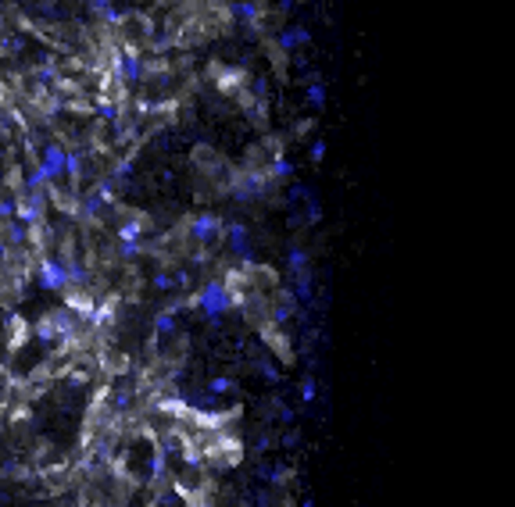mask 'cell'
Here are the masks:
<instances>
[{
	"instance_id": "cell-23",
	"label": "cell",
	"mask_w": 515,
	"mask_h": 507,
	"mask_svg": "<svg viewBox=\"0 0 515 507\" xmlns=\"http://www.w3.org/2000/svg\"><path fill=\"white\" fill-rule=\"evenodd\" d=\"M208 390L215 396H225V393H236V383H233L230 375H218V379H212V383H208Z\"/></svg>"
},
{
	"instance_id": "cell-4",
	"label": "cell",
	"mask_w": 515,
	"mask_h": 507,
	"mask_svg": "<svg viewBox=\"0 0 515 507\" xmlns=\"http://www.w3.org/2000/svg\"><path fill=\"white\" fill-rule=\"evenodd\" d=\"M222 232H225V222L218 218V215H197V218H190V240L197 243V247H218L222 243Z\"/></svg>"
},
{
	"instance_id": "cell-14",
	"label": "cell",
	"mask_w": 515,
	"mask_h": 507,
	"mask_svg": "<svg viewBox=\"0 0 515 507\" xmlns=\"http://www.w3.org/2000/svg\"><path fill=\"white\" fill-rule=\"evenodd\" d=\"M104 200H100V193H97V189H90V193H82L79 197V218H86V222H93V218H100V215H104Z\"/></svg>"
},
{
	"instance_id": "cell-17",
	"label": "cell",
	"mask_w": 515,
	"mask_h": 507,
	"mask_svg": "<svg viewBox=\"0 0 515 507\" xmlns=\"http://www.w3.org/2000/svg\"><path fill=\"white\" fill-rule=\"evenodd\" d=\"M308 265H312V254H308L304 247H290V254H286V268H290V276H304Z\"/></svg>"
},
{
	"instance_id": "cell-3",
	"label": "cell",
	"mask_w": 515,
	"mask_h": 507,
	"mask_svg": "<svg viewBox=\"0 0 515 507\" xmlns=\"http://www.w3.org/2000/svg\"><path fill=\"white\" fill-rule=\"evenodd\" d=\"M44 218H47L44 193H29V189H22V193L15 197V222H22L26 229H36V225H44Z\"/></svg>"
},
{
	"instance_id": "cell-5",
	"label": "cell",
	"mask_w": 515,
	"mask_h": 507,
	"mask_svg": "<svg viewBox=\"0 0 515 507\" xmlns=\"http://www.w3.org/2000/svg\"><path fill=\"white\" fill-rule=\"evenodd\" d=\"M36 276H39V286H44V289H57V293H65V289H68L65 261L54 258V254H44V258L36 261Z\"/></svg>"
},
{
	"instance_id": "cell-11",
	"label": "cell",
	"mask_w": 515,
	"mask_h": 507,
	"mask_svg": "<svg viewBox=\"0 0 515 507\" xmlns=\"http://www.w3.org/2000/svg\"><path fill=\"white\" fill-rule=\"evenodd\" d=\"M147 229H151V218L147 215H129L126 222L115 229V236H118V243H140V236Z\"/></svg>"
},
{
	"instance_id": "cell-21",
	"label": "cell",
	"mask_w": 515,
	"mask_h": 507,
	"mask_svg": "<svg viewBox=\"0 0 515 507\" xmlns=\"http://www.w3.org/2000/svg\"><path fill=\"white\" fill-rule=\"evenodd\" d=\"M308 104H312L315 111H322V108H326V82H322L319 75H315L312 82H308Z\"/></svg>"
},
{
	"instance_id": "cell-10",
	"label": "cell",
	"mask_w": 515,
	"mask_h": 507,
	"mask_svg": "<svg viewBox=\"0 0 515 507\" xmlns=\"http://www.w3.org/2000/svg\"><path fill=\"white\" fill-rule=\"evenodd\" d=\"M222 240L230 243L240 258L251 261V229H247L243 222H225V232H222Z\"/></svg>"
},
{
	"instance_id": "cell-13",
	"label": "cell",
	"mask_w": 515,
	"mask_h": 507,
	"mask_svg": "<svg viewBox=\"0 0 515 507\" xmlns=\"http://www.w3.org/2000/svg\"><path fill=\"white\" fill-rule=\"evenodd\" d=\"M176 318H179V304L161 307V311L154 314V340H165V336H172V332H176Z\"/></svg>"
},
{
	"instance_id": "cell-19",
	"label": "cell",
	"mask_w": 515,
	"mask_h": 507,
	"mask_svg": "<svg viewBox=\"0 0 515 507\" xmlns=\"http://www.w3.org/2000/svg\"><path fill=\"white\" fill-rule=\"evenodd\" d=\"M65 175L72 179V189L82 186V154L79 151H65Z\"/></svg>"
},
{
	"instance_id": "cell-16",
	"label": "cell",
	"mask_w": 515,
	"mask_h": 507,
	"mask_svg": "<svg viewBox=\"0 0 515 507\" xmlns=\"http://www.w3.org/2000/svg\"><path fill=\"white\" fill-rule=\"evenodd\" d=\"M294 307H297L294 293H290V289H283V293H279V304L272 307V322H276V325L290 322V318H294Z\"/></svg>"
},
{
	"instance_id": "cell-18",
	"label": "cell",
	"mask_w": 515,
	"mask_h": 507,
	"mask_svg": "<svg viewBox=\"0 0 515 507\" xmlns=\"http://www.w3.org/2000/svg\"><path fill=\"white\" fill-rule=\"evenodd\" d=\"M90 8H93V15L100 18V22H108V26H118L122 22V11L111 4V0H90Z\"/></svg>"
},
{
	"instance_id": "cell-27",
	"label": "cell",
	"mask_w": 515,
	"mask_h": 507,
	"mask_svg": "<svg viewBox=\"0 0 515 507\" xmlns=\"http://www.w3.org/2000/svg\"><path fill=\"white\" fill-rule=\"evenodd\" d=\"M129 404H133V393H129V390H118V393H111V408H115V411H126Z\"/></svg>"
},
{
	"instance_id": "cell-22",
	"label": "cell",
	"mask_w": 515,
	"mask_h": 507,
	"mask_svg": "<svg viewBox=\"0 0 515 507\" xmlns=\"http://www.w3.org/2000/svg\"><path fill=\"white\" fill-rule=\"evenodd\" d=\"M265 175H269V179H286V175H294V164L286 161L283 154H276V157H272V164L265 168Z\"/></svg>"
},
{
	"instance_id": "cell-30",
	"label": "cell",
	"mask_w": 515,
	"mask_h": 507,
	"mask_svg": "<svg viewBox=\"0 0 515 507\" xmlns=\"http://www.w3.org/2000/svg\"><path fill=\"white\" fill-rule=\"evenodd\" d=\"M322 157H326V140H315V143H312V161L319 164Z\"/></svg>"
},
{
	"instance_id": "cell-24",
	"label": "cell",
	"mask_w": 515,
	"mask_h": 507,
	"mask_svg": "<svg viewBox=\"0 0 515 507\" xmlns=\"http://www.w3.org/2000/svg\"><path fill=\"white\" fill-rule=\"evenodd\" d=\"M315 400H319V383L308 375L304 383H301V404H315Z\"/></svg>"
},
{
	"instance_id": "cell-1",
	"label": "cell",
	"mask_w": 515,
	"mask_h": 507,
	"mask_svg": "<svg viewBox=\"0 0 515 507\" xmlns=\"http://www.w3.org/2000/svg\"><path fill=\"white\" fill-rule=\"evenodd\" d=\"M194 311H200L204 314V318H222V314L225 311H233L236 307V300H233V289H230V283H222V279H208V283H204L197 293H194V297L187 300Z\"/></svg>"
},
{
	"instance_id": "cell-6",
	"label": "cell",
	"mask_w": 515,
	"mask_h": 507,
	"mask_svg": "<svg viewBox=\"0 0 515 507\" xmlns=\"http://www.w3.org/2000/svg\"><path fill=\"white\" fill-rule=\"evenodd\" d=\"M39 172H44V179L50 182V186H57L61 179H65V146L61 143H44V151H39Z\"/></svg>"
},
{
	"instance_id": "cell-8",
	"label": "cell",
	"mask_w": 515,
	"mask_h": 507,
	"mask_svg": "<svg viewBox=\"0 0 515 507\" xmlns=\"http://www.w3.org/2000/svg\"><path fill=\"white\" fill-rule=\"evenodd\" d=\"M230 15L236 18L240 26H247V29H261V22H265V4H261V0H233V4H230Z\"/></svg>"
},
{
	"instance_id": "cell-32",
	"label": "cell",
	"mask_w": 515,
	"mask_h": 507,
	"mask_svg": "<svg viewBox=\"0 0 515 507\" xmlns=\"http://www.w3.org/2000/svg\"><path fill=\"white\" fill-rule=\"evenodd\" d=\"M294 4H297V0H279V11H283V15H290Z\"/></svg>"
},
{
	"instance_id": "cell-33",
	"label": "cell",
	"mask_w": 515,
	"mask_h": 507,
	"mask_svg": "<svg viewBox=\"0 0 515 507\" xmlns=\"http://www.w3.org/2000/svg\"><path fill=\"white\" fill-rule=\"evenodd\" d=\"M301 4H312V0H301Z\"/></svg>"
},
{
	"instance_id": "cell-25",
	"label": "cell",
	"mask_w": 515,
	"mask_h": 507,
	"mask_svg": "<svg viewBox=\"0 0 515 507\" xmlns=\"http://www.w3.org/2000/svg\"><path fill=\"white\" fill-rule=\"evenodd\" d=\"M11 218H15V197L0 193V222H11Z\"/></svg>"
},
{
	"instance_id": "cell-31",
	"label": "cell",
	"mask_w": 515,
	"mask_h": 507,
	"mask_svg": "<svg viewBox=\"0 0 515 507\" xmlns=\"http://www.w3.org/2000/svg\"><path fill=\"white\" fill-rule=\"evenodd\" d=\"M261 375L269 379V383H279V368L276 365H261Z\"/></svg>"
},
{
	"instance_id": "cell-29",
	"label": "cell",
	"mask_w": 515,
	"mask_h": 507,
	"mask_svg": "<svg viewBox=\"0 0 515 507\" xmlns=\"http://www.w3.org/2000/svg\"><path fill=\"white\" fill-rule=\"evenodd\" d=\"M161 479H165V450L154 454V482H161Z\"/></svg>"
},
{
	"instance_id": "cell-9",
	"label": "cell",
	"mask_w": 515,
	"mask_h": 507,
	"mask_svg": "<svg viewBox=\"0 0 515 507\" xmlns=\"http://www.w3.org/2000/svg\"><path fill=\"white\" fill-rule=\"evenodd\" d=\"M115 65H118V79L122 82H140L143 79V54L136 47H122L118 57H115Z\"/></svg>"
},
{
	"instance_id": "cell-26",
	"label": "cell",
	"mask_w": 515,
	"mask_h": 507,
	"mask_svg": "<svg viewBox=\"0 0 515 507\" xmlns=\"http://www.w3.org/2000/svg\"><path fill=\"white\" fill-rule=\"evenodd\" d=\"M154 286H158V289H176V286H179V276H172V271H158V276H154Z\"/></svg>"
},
{
	"instance_id": "cell-12",
	"label": "cell",
	"mask_w": 515,
	"mask_h": 507,
	"mask_svg": "<svg viewBox=\"0 0 515 507\" xmlns=\"http://www.w3.org/2000/svg\"><path fill=\"white\" fill-rule=\"evenodd\" d=\"M304 44H312V32H308L304 26H286V29L276 36V47H279L283 54H294V50L304 47Z\"/></svg>"
},
{
	"instance_id": "cell-20",
	"label": "cell",
	"mask_w": 515,
	"mask_h": 507,
	"mask_svg": "<svg viewBox=\"0 0 515 507\" xmlns=\"http://www.w3.org/2000/svg\"><path fill=\"white\" fill-rule=\"evenodd\" d=\"M294 300H301V304H312V293H315V286H312V271H304V276H294Z\"/></svg>"
},
{
	"instance_id": "cell-15",
	"label": "cell",
	"mask_w": 515,
	"mask_h": 507,
	"mask_svg": "<svg viewBox=\"0 0 515 507\" xmlns=\"http://www.w3.org/2000/svg\"><path fill=\"white\" fill-rule=\"evenodd\" d=\"M0 232H4L0 240H4L11 250H18V247H26V243H29V229H26L22 222H15V218H11V222H4V229H0Z\"/></svg>"
},
{
	"instance_id": "cell-7",
	"label": "cell",
	"mask_w": 515,
	"mask_h": 507,
	"mask_svg": "<svg viewBox=\"0 0 515 507\" xmlns=\"http://www.w3.org/2000/svg\"><path fill=\"white\" fill-rule=\"evenodd\" d=\"M269 175H265V168H247V172L236 179V186H233V193L236 197H265V193H269Z\"/></svg>"
},
{
	"instance_id": "cell-2",
	"label": "cell",
	"mask_w": 515,
	"mask_h": 507,
	"mask_svg": "<svg viewBox=\"0 0 515 507\" xmlns=\"http://www.w3.org/2000/svg\"><path fill=\"white\" fill-rule=\"evenodd\" d=\"M36 336L44 343H54V340H75L79 336V318L75 311L61 307V311H47L44 318L36 322Z\"/></svg>"
},
{
	"instance_id": "cell-28",
	"label": "cell",
	"mask_w": 515,
	"mask_h": 507,
	"mask_svg": "<svg viewBox=\"0 0 515 507\" xmlns=\"http://www.w3.org/2000/svg\"><path fill=\"white\" fill-rule=\"evenodd\" d=\"M122 258H136V254H143V243H118Z\"/></svg>"
}]
</instances>
